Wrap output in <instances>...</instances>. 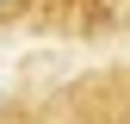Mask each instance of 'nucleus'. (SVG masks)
Wrapping results in <instances>:
<instances>
[{
  "label": "nucleus",
  "instance_id": "f257e3e1",
  "mask_svg": "<svg viewBox=\"0 0 130 124\" xmlns=\"http://www.w3.org/2000/svg\"><path fill=\"white\" fill-rule=\"evenodd\" d=\"M80 93H87V105L105 124H130V68H111V74H99V81H87Z\"/></svg>",
  "mask_w": 130,
  "mask_h": 124
},
{
  "label": "nucleus",
  "instance_id": "f03ea898",
  "mask_svg": "<svg viewBox=\"0 0 130 124\" xmlns=\"http://www.w3.org/2000/svg\"><path fill=\"white\" fill-rule=\"evenodd\" d=\"M25 6V0H0V19H12V12H19Z\"/></svg>",
  "mask_w": 130,
  "mask_h": 124
}]
</instances>
